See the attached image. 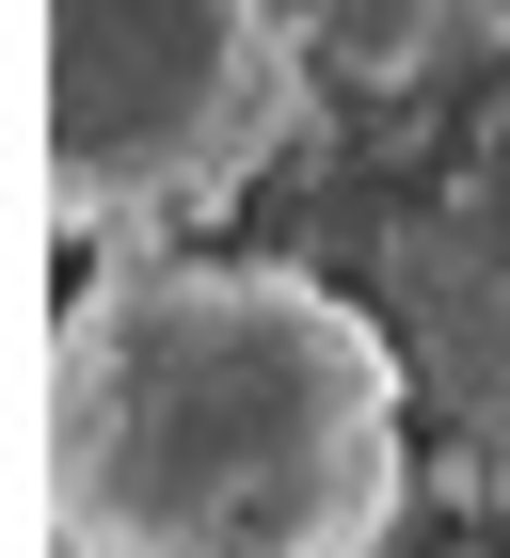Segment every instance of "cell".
<instances>
[{"label":"cell","instance_id":"6da1fadb","mask_svg":"<svg viewBox=\"0 0 510 558\" xmlns=\"http://www.w3.org/2000/svg\"><path fill=\"white\" fill-rule=\"evenodd\" d=\"M415 351L303 256H81L33 384L48 558H399Z\"/></svg>","mask_w":510,"mask_h":558},{"label":"cell","instance_id":"3957f363","mask_svg":"<svg viewBox=\"0 0 510 558\" xmlns=\"http://www.w3.org/2000/svg\"><path fill=\"white\" fill-rule=\"evenodd\" d=\"M399 303H415V384L510 463V64L463 112L430 208L399 223Z\"/></svg>","mask_w":510,"mask_h":558},{"label":"cell","instance_id":"7a4b0ae2","mask_svg":"<svg viewBox=\"0 0 510 558\" xmlns=\"http://www.w3.org/2000/svg\"><path fill=\"white\" fill-rule=\"evenodd\" d=\"M303 112L288 0H48V240L112 256L240 208Z\"/></svg>","mask_w":510,"mask_h":558}]
</instances>
